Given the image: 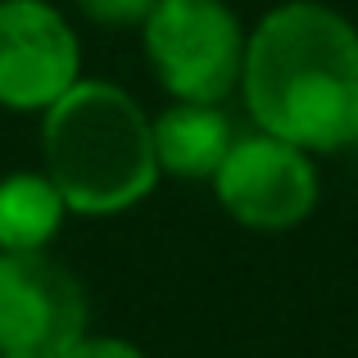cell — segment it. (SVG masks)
Returning <instances> with one entry per match:
<instances>
[{"instance_id":"cell-3","label":"cell","mask_w":358,"mask_h":358,"mask_svg":"<svg viewBox=\"0 0 358 358\" xmlns=\"http://www.w3.org/2000/svg\"><path fill=\"white\" fill-rule=\"evenodd\" d=\"M245 27L227 0H155L141 23L155 82L173 100L222 105L241 87Z\"/></svg>"},{"instance_id":"cell-7","label":"cell","mask_w":358,"mask_h":358,"mask_svg":"<svg viewBox=\"0 0 358 358\" xmlns=\"http://www.w3.org/2000/svg\"><path fill=\"white\" fill-rule=\"evenodd\" d=\"M150 131L159 173L177 182H213L236 141V127L222 114V105H195V100H173L159 118H150Z\"/></svg>"},{"instance_id":"cell-6","label":"cell","mask_w":358,"mask_h":358,"mask_svg":"<svg viewBox=\"0 0 358 358\" xmlns=\"http://www.w3.org/2000/svg\"><path fill=\"white\" fill-rule=\"evenodd\" d=\"M82 78V41L50 0H0V109L45 114Z\"/></svg>"},{"instance_id":"cell-1","label":"cell","mask_w":358,"mask_h":358,"mask_svg":"<svg viewBox=\"0 0 358 358\" xmlns=\"http://www.w3.org/2000/svg\"><path fill=\"white\" fill-rule=\"evenodd\" d=\"M241 96L254 127L308 155L358 141V27L322 0H286L245 36Z\"/></svg>"},{"instance_id":"cell-8","label":"cell","mask_w":358,"mask_h":358,"mask_svg":"<svg viewBox=\"0 0 358 358\" xmlns=\"http://www.w3.org/2000/svg\"><path fill=\"white\" fill-rule=\"evenodd\" d=\"M69 204L45 173H9L0 177V250H45L59 236Z\"/></svg>"},{"instance_id":"cell-9","label":"cell","mask_w":358,"mask_h":358,"mask_svg":"<svg viewBox=\"0 0 358 358\" xmlns=\"http://www.w3.org/2000/svg\"><path fill=\"white\" fill-rule=\"evenodd\" d=\"M78 9L91 18L96 27H141L150 18V9H155V0H78Z\"/></svg>"},{"instance_id":"cell-5","label":"cell","mask_w":358,"mask_h":358,"mask_svg":"<svg viewBox=\"0 0 358 358\" xmlns=\"http://www.w3.org/2000/svg\"><path fill=\"white\" fill-rule=\"evenodd\" d=\"M87 290L45 250H0V354L55 358L87 336Z\"/></svg>"},{"instance_id":"cell-4","label":"cell","mask_w":358,"mask_h":358,"mask_svg":"<svg viewBox=\"0 0 358 358\" xmlns=\"http://www.w3.org/2000/svg\"><path fill=\"white\" fill-rule=\"evenodd\" d=\"M313 159L317 155L254 127L231 141L222 168L213 173V195L241 227L290 231L317 209V195H322Z\"/></svg>"},{"instance_id":"cell-11","label":"cell","mask_w":358,"mask_h":358,"mask_svg":"<svg viewBox=\"0 0 358 358\" xmlns=\"http://www.w3.org/2000/svg\"><path fill=\"white\" fill-rule=\"evenodd\" d=\"M0 358H41V354H0Z\"/></svg>"},{"instance_id":"cell-10","label":"cell","mask_w":358,"mask_h":358,"mask_svg":"<svg viewBox=\"0 0 358 358\" xmlns=\"http://www.w3.org/2000/svg\"><path fill=\"white\" fill-rule=\"evenodd\" d=\"M55 358H145L141 354V345L122 341V336H78V341L69 345V350H59Z\"/></svg>"},{"instance_id":"cell-2","label":"cell","mask_w":358,"mask_h":358,"mask_svg":"<svg viewBox=\"0 0 358 358\" xmlns=\"http://www.w3.org/2000/svg\"><path fill=\"white\" fill-rule=\"evenodd\" d=\"M45 177L59 186L69 213L114 218L159 186L150 114L118 82L78 78L41 114Z\"/></svg>"}]
</instances>
